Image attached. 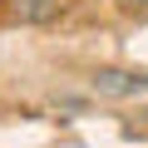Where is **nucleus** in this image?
<instances>
[{
    "label": "nucleus",
    "mask_w": 148,
    "mask_h": 148,
    "mask_svg": "<svg viewBox=\"0 0 148 148\" xmlns=\"http://www.w3.org/2000/svg\"><path fill=\"white\" fill-rule=\"evenodd\" d=\"M119 5H148V0H119Z\"/></svg>",
    "instance_id": "f03ea898"
},
{
    "label": "nucleus",
    "mask_w": 148,
    "mask_h": 148,
    "mask_svg": "<svg viewBox=\"0 0 148 148\" xmlns=\"http://www.w3.org/2000/svg\"><path fill=\"white\" fill-rule=\"evenodd\" d=\"M10 15L25 20V25H40V20H54V15H59V0H15Z\"/></svg>",
    "instance_id": "f257e3e1"
}]
</instances>
